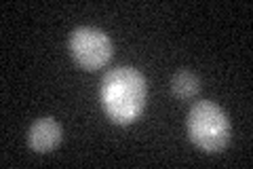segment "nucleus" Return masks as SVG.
<instances>
[{"instance_id":"5","label":"nucleus","mask_w":253,"mask_h":169,"mask_svg":"<svg viewBox=\"0 0 253 169\" xmlns=\"http://www.w3.org/2000/svg\"><path fill=\"white\" fill-rule=\"evenodd\" d=\"M171 91L173 95H177L181 100H192L201 91V80L192 72H177L171 78Z\"/></svg>"},{"instance_id":"2","label":"nucleus","mask_w":253,"mask_h":169,"mask_svg":"<svg viewBox=\"0 0 253 169\" xmlns=\"http://www.w3.org/2000/svg\"><path fill=\"white\" fill-rule=\"evenodd\" d=\"M188 133L205 152H219L230 140V118L215 102H199L188 112Z\"/></svg>"},{"instance_id":"4","label":"nucleus","mask_w":253,"mask_h":169,"mask_svg":"<svg viewBox=\"0 0 253 169\" xmlns=\"http://www.w3.org/2000/svg\"><path fill=\"white\" fill-rule=\"evenodd\" d=\"M61 138H63L61 125L51 116H42L34 120L28 131V144L36 152H51L61 144Z\"/></svg>"},{"instance_id":"1","label":"nucleus","mask_w":253,"mask_h":169,"mask_svg":"<svg viewBox=\"0 0 253 169\" xmlns=\"http://www.w3.org/2000/svg\"><path fill=\"white\" fill-rule=\"evenodd\" d=\"M99 95L106 114L116 125H131L146 108L148 83L135 68L118 66L104 76Z\"/></svg>"},{"instance_id":"3","label":"nucleus","mask_w":253,"mask_h":169,"mask_svg":"<svg viewBox=\"0 0 253 169\" xmlns=\"http://www.w3.org/2000/svg\"><path fill=\"white\" fill-rule=\"evenodd\" d=\"M70 53L83 70H99L110 61L114 45L106 32L97 28L83 26L76 28L70 36Z\"/></svg>"}]
</instances>
